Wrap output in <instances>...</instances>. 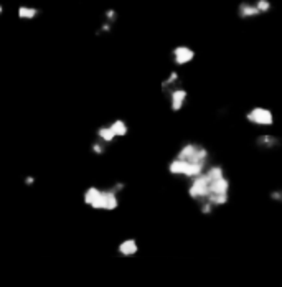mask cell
Wrapping results in <instances>:
<instances>
[{
  "label": "cell",
  "mask_w": 282,
  "mask_h": 287,
  "mask_svg": "<svg viewBox=\"0 0 282 287\" xmlns=\"http://www.w3.org/2000/svg\"><path fill=\"white\" fill-rule=\"evenodd\" d=\"M187 193L198 205L201 214H213L215 210L228 205L231 196V182L221 164L212 162L203 172L188 180Z\"/></svg>",
  "instance_id": "1"
},
{
  "label": "cell",
  "mask_w": 282,
  "mask_h": 287,
  "mask_svg": "<svg viewBox=\"0 0 282 287\" xmlns=\"http://www.w3.org/2000/svg\"><path fill=\"white\" fill-rule=\"evenodd\" d=\"M212 164V154L200 142H185L169 162V173L177 178L190 180Z\"/></svg>",
  "instance_id": "2"
},
{
  "label": "cell",
  "mask_w": 282,
  "mask_h": 287,
  "mask_svg": "<svg viewBox=\"0 0 282 287\" xmlns=\"http://www.w3.org/2000/svg\"><path fill=\"white\" fill-rule=\"evenodd\" d=\"M125 183L116 182L107 188L88 187L83 193L85 205L98 211H116L119 208V193L124 191Z\"/></svg>",
  "instance_id": "3"
},
{
  "label": "cell",
  "mask_w": 282,
  "mask_h": 287,
  "mask_svg": "<svg viewBox=\"0 0 282 287\" xmlns=\"http://www.w3.org/2000/svg\"><path fill=\"white\" fill-rule=\"evenodd\" d=\"M246 121L249 124L256 125V127H271L275 122V116L274 112L269 109V107L264 106H254L246 112Z\"/></svg>",
  "instance_id": "4"
},
{
  "label": "cell",
  "mask_w": 282,
  "mask_h": 287,
  "mask_svg": "<svg viewBox=\"0 0 282 287\" xmlns=\"http://www.w3.org/2000/svg\"><path fill=\"white\" fill-rule=\"evenodd\" d=\"M165 94H169V104H170V109L173 112H180L185 107L188 101V91L182 83H178L177 86L170 88L169 91Z\"/></svg>",
  "instance_id": "5"
},
{
  "label": "cell",
  "mask_w": 282,
  "mask_h": 287,
  "mask_svg": "<svg viewBox=\"0 0 282 287\" xmlns=\"http://www.w3.org/2000/svg\"><path fill=\"white\" fill-rule=\"evenodd\" d=\"M195 56V50L188 45H177L172 50V61L175 66H187V64L193 61Z\"/></svg>",
  "instance_id": "6"
},
{
  "label": "cell",
  "mask_w": 282,
  "mask_h": 287,
  "mask_svg": "<svg viewBox=\"0 0 282 287\" xmlns=\"http://www.w3.org/2000/svg\"><path fill=\"white\" fill-rule=\"evenodd\" d=\"M236 14L241 20H253V19H257V17H262L261 12L256 7L254 0H244V2L239 4L236 9Z\"/></svg>",
  "instance_id": "7"
},
{
  "label": "cell",
  "mask_w": 282,
  "mask_h": 287,
  "mask_svg": "<svg viewBox=\"0 0 282 287\" xmlns=\"http://www.w3.org/2000/svg\"><path fill=\"white\" fill-rule=\"evenodd\" d=\"M139 253V243L135 238H125L117 244V254L124 256V258H132Z\"/></svg>",
  "instance_id": "8"
},
{
  "label": "cell",
  "mask_w": 282,
  "mask_h": 287,
  "mask_svg": "<svg viewBox=\"0 0 282 287\" xmlns=\"http://www.w3.org/2000/svg\"><path fill=\"white\" fill-rule=\"evenodd\" d=\"M280 146V139L274 134H261L256 137V147L262 151H275Z\"/></svg>",
  "instance_id": "9"
},
{
  "label": "cell",
  "mask_w": 282,
  "mask_h": 287,
  "mask_svg": "<svg viewBox=\"0 0 282 287\" xmlns=\"http://www.w3.org/2000/svg\"><path fill=\"white\" fill-rule=\"evenodd\" d=\"M17 17L23 22H32L40 17V9L33 7V5H20L17 9Z\"/></svg>",
  "instance_id": "10"
},
{
  "label": "cell",
  "mask_w": 282,
  "mask_h": 287,
  "mask_svg": "<svg viewBox=\"0 0 282 287\" xmlns=\"http://www.w3.org/2000/svg\"><path fill=\"white\" fill-rule=\"evenodd\" d=\"M96 139L109 146V144H112L114 140L117 139V137H116V134L112 132L111 125L109 124H104V125H99L98 130H96Z\"/></svg>",
  "instance_id": "11"
},
{
  "label": "cell",
  "mask_w": 282,
  "mask_h": 287,
  "mask_svg": "<svg viewBox=\"0 0 282 287\" xmlns=\"http://www.w3.org/2000/svg\"><path fill=\"white\" fill-rule=\"evenodd\" d=\"M178 83H182V80H180V73L177 69H172L169 75H167V78L164 81H162V85H160V88H162V91H164V94L169 91L170 88H173V86H177Z\"/></svg>",
  "instance_id": "12"
},
{
  "label": "cell",
  "mask_w": 282,
  "mask_h": 287,
  "mask_svg": "<svg viewBox=\"0 0 282 287\" xmlns=\"http://www.w3.org/2000/svg\"><path fill=\"white\" fill-rule=\"evenodd\" d=\"M112 132L116 134V137L119 139V137H125L129 134V124L124 121V119H114V121L109 124Z\"/></svg>",
  "instance_id": "13"
},
{
  "label": "cell",
  "mask_w": 282,
  "mask_h": 287,
  "mask_svg": "<svg viewBox=\"0 0 282 287\" xmlns=\"http://www.w3.org/2000/svg\"><path fill=\"white\" fill-rule=\"evenodd\" d=\"M254 2H256L257 10L261 12V15H266V14H269V12L272 10V2H271V0H254Z\"/></svg>",
  "instance_id": "14"
},
{
  "label": "cell",
  "mask_w": 282,
  "mask_h": 287,
  "mask_svg": "<svg viewBox=\"0 0 282 287\" xmlns=\"http://www.w3.org/2000/svg\"><path fill=\"white\" fill-rule=\"evenodd\" d=\"M91 152H93L94 155H104V154L107 152V144H104V142H101V140L96 139V140L91 144Z\"/></svg>",
  "instance_id": "15"
},
{
  "label": "cell",
  "mask_w": 282,
  "mask_h": 287,
  "mask_svg": "<svg viewBox=\"0 0 282 287\" xmlns=\"http://www.w3.org/2000/svg\"><path fill=\"white\" fill-rule=\"evenodd\" d=\"M117 19H119V15H117V12L114 10V9H107L106 12H104V20L106 22H109V23H116L117 22Z\"/></svg>",
  "instance_id": "16"
},
{
  "label": "cell",
  "mask_w": 282,
  "mask_h": 287,
  "mask_svg": "<svg viewBox=\"0 0 282 287\" xmlns=\"http://www.w3.org/2000/svg\"><path fill=\"white\" fill-rule=\"evenodd\" d=\"M269 198H271L272 201H282V191L280 190H274L269 193Z\"/></svg>",
  "instance_id": "17"
},
{
  "label": "cell",
  "mask_w": 282,
  "mask_h": 287,
  "mask_svg": "<svg viewBox=\"0 0 282 287\" xmlns=\"http://www.w3.org/2000/svg\"><path fill=\"white\" fill-rule=\"evenodd\" d=\"M25 185H27V187H32V185H35V177L28 175V177L25 178Z\"/></svg>",
  "instance_id": "18"
},
{
  "label": "cell",
  "mask_w": 282,
  "mask_h": 287,
  "mask_svg": "<svg viewBox=\"0 0 282 287\" xmlns=\"http://www.w3.org/2000/svg\"><path fill=\"white\" fill-rule=\"evenodd\" d=\"M2 15H4V5L0 4V17H2Z\"/></svg>",
  "instance_id": "19"
}]
</instances>
